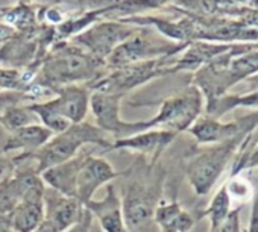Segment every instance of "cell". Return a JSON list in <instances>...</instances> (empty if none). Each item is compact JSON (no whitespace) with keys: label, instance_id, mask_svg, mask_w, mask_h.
Segmentation results:
<instances>
[{"label":"cell","instance_id":"obj_1","mask_svg":"<svg viewBox=\"0 0 258 232\" xmlns=\"http://www.w3.org/2000/svg\"><path fill=\"white\" fill-rule=\"evenodd\" d=\"M87 144L97 146L109 152L112 141L108 138V134L105 131L84 120L81 123L72 125L61 134H55L43 147L28 155L37 163V172L41 173L49 167H53L76 157L81 147Z\"/></svg>","mask_w":258,"mask_h":232},{"label":"cell","instance_id":"obj_2","mask_svg":"<svg viewBox=\"0 0 258 232\" xmlns=\"http://www.w3.org/2000/svg\"><path fill=\"white\" fill-rule=\"evenodd\" d=\"M90 94L87 87L67 85L56 91V97L46 102H32L28 106L38 115L40 123L55 135L85 120L90 111Z\"/></svg>","mask_w":258,"mask_h":232},{"label":"cell","instance_id":"obj_3","mask_svg":"<svg viewBox=\"0 0 258 232\" xmlns=\"http://www.w3.org/2000/svg\"><path fill=\"white\" fill-rule=\"evenodd\" d=\"M100 59L90 53L78 52H61L49 58L41 68L37 71L35 85L52 91H58L67 85H76L81 81L91 82L100 74Z\"/></svg>","mask_w":258,"mask_h":232},{"label":"cell","instance_id":"obj_4","mask_svg":"<svg viewBox=\"0 0 258 232\" xmlns=\"http://www.w3.org/2000/svg\"><path fill=\"white\" fill-rule=\"evenodd\" d=\"M246 138H235L225 143L211 144V147H207L190 158L185 167V175L196 196H207L213 190Z\"/></svg>","mask_w":258,"mask_h":232},{"label":"cell","instance_id":"obj_5","mask_svg":"<svg viewBox=\"0 0 258 232\" xmlns=\"http://www.w3.org/2000/svg\"><path fill=\"white\" fill-rule=\"evenodd\" d=\"M188 44H173L164 38H155L145 32L143 29H137L131 37L126 38L121 44H118L111 55L105 59V64L112 68H120L129 64H137L143 61L166 58L178 53L185 49Z\"/></svg>","mask_w":258,"mask_h":232},{"label":"cell","instance_id":"obj_6","mask_svg":"<svg viewBox=\"0 0 258 232\" xmlns=\"http://www.w3.org/2000/svg\"><path fill=\"white\" fill-rule=\"evenodd\" d=\"M166 58L143 61L137 64H129L120 68H112L109 73L97 76L91 82H88V90L102 91L109 94H120L124 96L133 88L143 85L158 76L170 73V67L166 65Z\"/></svg>","mask_w":258,"mask_h":232},{"label":"cell","instance_id":"obj_7","mask_svg":"<svg viewBox=\"0 0 258 232\" xmlns=\"http://www.w3.org/2000/svg\"><path fill=\"white\" fill-rule=\"evenodd\" d=\"M204 105L202 93L193 85L185 91L166 99L155 117L148 120L151 129H164L179 134L188 131V128L201 117Z\"/></svg>","mask_w":258,"mask_h":232},{"label":"cell","instance_id":"obj_8","mask_svg":"<svg viewBox=\"0 0 258 232\" xmlns=\"http://www.w3.org/2000/svg\"><path fill=\"white\" fill-rule=\"evenodd\" d=\"M123 96L93 91L90 94L88 109L96 120V126L111 135L114 140L131 137L134 134L149 129L148 120L143 122H124L120 117V105ZM112 140V141H114Z\"/></svg>","mask_w":258,"mask_h":232},{"label":"cell","instance_id":"obj_9","mask_svg":"<svg viewBox=\"0 0 258 232\" xmlns=\"http://www.w3.org/2000/svg\"><path fill=\"white\" fill-rule=\"evenodd\" d=\"M158 193L154 185H148L146 179L139 176L127 182L126 193L121 199L123 217L126 230H139L154 220V212L158 205Z\"/></svg>","mask_w":258,"mask_h":232},{"label":"cell","instance_id":"obj_10","mask_svg":"<svg viewBox=\"0 0 258 232\" xmlns=\"http://www.w3.org/2000/svg\"><path fill=\"white\" fill-rule=\"evenodd\" d=\"M136 31V26H129L124 22H102L75 35V43L82 49H87L91 56L105 61L118 44L131 37Z\"/></svg>","mask_w":258,"mask_h":232},{"label":"cell","instance_id":"obj_11","mask_svg":"<svg viewBox=\"0 0 258 232\" xmlns=\"http://www.w3.org/2000/svg\"><path fill=\"white\" fill-rule=\"evenodd\" d=\"M115 178H118V173L105 158L88 153L76 179L75 197L85 206L102 185L112 182Z\"/></svg>","mask_w":258,"mask_h":232},{"label":"cell","instance_id":"obj_12","mask_svg":"<svg viewBox=\"0 0 258 232\" xmlns=\"http://www.w3.org/2000/svg\"><path fill=\"white\" fill-rule=\"evenodd\" d=\"M178 134L164 129H148L131 137L114 140L111 144V150H131L142 155H148L151 158V166L157 163L161 153L172 144Z\"/></svg>","mask_w":258,"mask_h":232},{"label":"cell","instance_id":"obj_13","mask_svg":"<svg viewBox=\"0 0 258 232\" xmlns=\"http://www.w3.org/2000/svg\"><path fill=\"white\" fill-rule=\"evenodd\" d=\"M44 188L46 185L40 182L8 212L13 232H32L44 220Z\"/></svg>","mask_w":258,"mask_h":232},{"label":"cell","instance_id":"obj_14","mask_svg":"<svg viewBox=\"0 0 258 232\" xmlns=\"http://www.w3.org/2000/svg\"><path fill=\"white\" fill-rule=\"evenodd\" d=\"M44 218L55 224L59 232L67 230L78 223L84 214V205L69 196H62L52 188H44Z\"/></svg>","mask_w":258,"mask_h":232},{"label":"cell","instance_id":"obj_15","mask_svg":"<svg viewBox=\"0 0 258 232\" xmlns=\"http://www.w3.org/2000/svg\"><path fill=\"white\" fill-rule=\"evenodd\" d=\"M85 208L100 224L102 232H127L123 217L121 199L112 184H108L106 194L100 200H90Z\"/></svg>","mask_w":258,"mask_h":232},{"label":"cell","instance_id":"obj_16","mask_svg":"<svg viewBox=\"0 0 258 232\" xmlns=\"http://www.w3.org/2000/svg\"><path fill=\"white\" fill-rule=\"evenodd\" d=\"M88 153H91V152L78 153L76 157L61 163V164H56L53 167H49V169L43 170L40 173V178H41L43 184L47 188H52V190H55L56 193H59L62 196L75 197L76 179H78L79 170H81V167H82V164H84Z\"/></svg>","mask_w":258,"mask_h":232},{"label":"cell","instance_id":"obj_17","mask_svg":"<svg viewBox=\"0 0 258 232\" xmlns=\"http://www.w3.org/2000/svg\"><path fill=\"white\" fill-rule=\"evenodd\" d=\"M52 137L53 134L41 123L31 125L16 132H11L10 138L4 146V152L10 153V152L22 150V153H34L40 147H43Z\"/></svg>","mask_w":258,"mask_h":232},{"label":"cell","instance_id":"obj_18","mask_svg":"<svg viewBox=\"0 0 258 232\" xmlns=\"http://www.w3.org/2000/svg\"><path fill=\"white\" fill-rule=\"evenodd\" d=\"M154 220L161 232H188L195 226L193 215L178 202H160L155 208Z\"/></svg>","mask_w":258,"mask_h":232},{"label":"cell","instance_id":"obj_19","mask_svg":"<svg viewBox=\"0 0 258 232\" xmlns=\"http://www.w3.org/2000/svg\"><path fill=\"white\" fill-rule=\"evenodd\" d=\"M0 123H2L10 132H16L22 128L40 123V119L32 109H29L28 105H25V106L11 105V106H7L2 109V114H0Z\"/></svg>","mask_w":258,"mask_h":232},{"label":"cell","instance_id":"obj_20","mask_svg":"<svg viewBox=\"0 0 258 232\" xmlns=\"http://www.w3.org/2000/svg\"><path fill=\"white\" fill-rule=\"evenodd\" d=\"M229 212H231V197L226 191V187L222 185L214 194V197L211 199L205 211L210 220V232H217L220 224L225 221Z\"/></svg>","mask_w":258,"mask_h":232},{"label":"cell","instance_id":"obj_21","mask_svg":"<svg viewBox=\"0 0 258 232\" xmlns=\"http://www.w3.org/2000/svg\"><path fill=\"white\" fill-rule=\"evenodd\" d=\"M32 79L16 68H0V90L2 91H29Z\"/></svg>","mask_w":258,"mask_h":232},{"label":"cell","instance_id":"obj_22","mask_svg":"<svg viewBox=\"0 0 258 232\" xmlns=\"http://www.w3.org/2000/svg\"><path fill=\"white\" fill-rule=\"evenodd\" d=\"M225 187H226V191H228L231 200L237 199V200L244 202L252 197V185L249 181L243 179L241 176H232L229 179V182L225 184Z\"/></svg>","mask_w":258,"mask_h":232},{"label":"cell","instance_id":"obj_23","mask_svg":"<svg viewBox=\"0 0 258 232\" xmlns=\"http://www.w3.org/2000/svg\"><path fill=\"white\" fill-rule=\"evenodd\" d=\"M217 232H240V208L231 209Z\"/></svg>","mask_w":258,"mask_h":232},{"label":"cell","instance_id":"obj_24","mask_svg":"<svg viewBox=\"0 0 258 232\" xmlns=\"http://www.w3.org/2000/svg\"><path fill=\"white\" fill-rule=\"evenodd\" d=\"M85 208V206H84ZM91 224H93V215L90 214V211L85 208L84 214L81 217V220L78 223H75L72 227H69L64 232H91Z\"/></svg>","mask_w":258,"mask_h":232},{"label":"cell","instance_id":"obj_25","mask_svg":"<svg viewBox=\"0 0 258 232\" xmlns=\"http://www.w3.org/2000/svg\"><path fill=\"white\" fill-rule=\"evenodd\" d=\"M16 170V164H14V160L11 158H5L0 155V182L8 179Z\"/></svg>","mask_w":258,"mask_h":232},{"label":"cell","instance_id":"obj_26","mask_svg":"<svg viewBox=\"0 0 258 232\" xmlns=\"http://www.w3.org/2000/svg\"><path fill=\"white\" fill-rule=\"evenodd\" d=\"M247 232H258V191L252 196V211Z\"/></svg>","mask_w":258,"mask_h":232},{"label":"cell","instance_id":"obj_27","mask_svg":"<svg viewBox=\"0 0 258 232\" xmlns=\"http://www.w3.org/2000/svg\"><path fill=\"white\" fill-rule=\"evenodd\" d=\"M32 232H59V230L55 227V224H53V223H50L49 220H46V218H44V220H43V221H41V223H40V224H38Z\"/></svg>","mask_w":258,"mask_h":232}]
</instances>
